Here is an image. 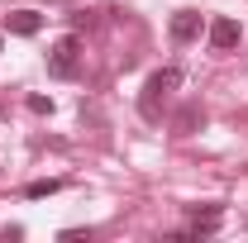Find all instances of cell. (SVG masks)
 Listing matches in <instances>:
<instances>
[{"label":"cell","instance_id":"cell-1","mask_svg":"<svg viewBox=\"0 0 248 243\" xmlns=\"http://www.w3.org/2000/svg\"><path fill=\"white\" fill-rule=\"evenodd\" d=\"M177 86H182V67H157L153 76L143 81V91H139V115L148 124H157L162 110H167V100L177 95Z\"/></svg>","mask_w":248,"mask_h":243},{"label":"cell","instance_id":"cell-2","mask_svg":"<svg viewBox=\"0 0 248 243\" xmlns=\"http://www.w3.org/2000/svg\"><path fill=\"white\" fill-rule=\"evenodd\" d=\"M81 72V38L77 33H62L58 43L48 48V76L53 81H72Z\"/></svg>","mask_w":248,"mask_h":243},{"label":"cell","instance_id":"cell-3","mask_svg":"<svg viewBox=\"0 0 248 243\" xmlns=\"http://www.w3.org/2000/svg\"><path fill=\"white\" fill-rule=\"evenodd\" d=\"M219 219H224V205H205V210L196 205V210H191V224L177 229V239H210L219 229Z\"/></svg>","mask_w":248,"mask_h":243},{"label":"cell","instance_id":"cell-4","mask_svg":"<svg viewBox=\"0 0 248 243\" xmlns=\"http://www.w3.org/2000/svg\"><path fill=\"white\" fill-rule=\"evenodd\" d=\"M210 48H215V53H234V48H239V24H234L229 15L210 19Z\"/></svg>","mask_w":248,"mask_h":243},{"label":"cell","instance_id":"cell-5","mask_svg":"<svg viewBox=\"0 0 248 243\" xmlns=\"http://www.w3.org/2000/svg\"><path fill=\"white\" fill-rule=\"evenodd\" d=\"M201 29H205L201 10H177V15H172V38H177V43H191V38H201Z\"/></svg>","mask_w":248,"mask_h":243},{"label":"cell","instance_id":"cell-6","mask_svg":"<svg viewBox=\"0 0 248 243\" xmlns=\"http://www.w3.org/2000/svg\"><path fill=\"white\" fill-rule=\"evenodd\" d=\"M5 29L19 33V38H33V33L43 29V15H38V10H10V15H5Z\"/></svg>","mask_w":248,"mask_h":243},{"label":"cell","instance_id":"cell-7","mask_svg":"<svg viewBox=\"0 0 248 243\" xmlns=\"http://www.w3.org/2000/svg\"><path fill=\"white\" fill-rule=\"evenodd\" d=\"M201 124H205V110H201V105H182L177 120H172V134H196Z\"/></svg>","mask_w":248,"mask_h":243},{"label":"cell","instance_id":"cell-8","mask_svg":"<svg viewBox=\"0 0 248 243\" xmlns=\"http://www.w3.org/2000/svg\"><path fill=\"white\" fill-rule=\"evenodd\" d=\"M53 191H62V182H53V177H48V182H29V186H24L29 200H43V196H53Z\"/></svg>","mask_w":248,"mask_h":243},{"label":"cell","instance_id":"cell-9","mask_svg":"<svg viewBox=\"0 0 248 243\" xmlns=\"http://www.w3.org/2000/svg\"><path fill=\"white\" fill-rule=\"evenodd\" d=\"M29 110L33 115H53V100L48 95H29Z\"/></svg>","mask_w":248,"mask_h":243}]
</instances>
